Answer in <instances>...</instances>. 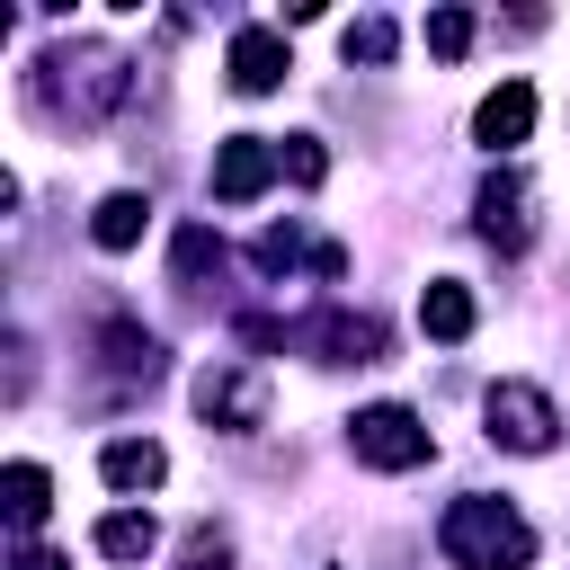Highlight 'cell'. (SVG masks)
<instances>
[{"label": "cell", "mask_w": 570, "mask_h": 570, "mask_svg": "<svg viewBox=\"0 0 570 570\" xmlns=\"http://www.w3.org/2000/svg\"><path fill=\"white\" fill-rule=\"evenodd\" d=\"M27 98H36V116H53V125H98V116L125 98V62H116L107 45H53V53L36 62Z\"/></svg>", "instance_id": "6da1fadb"}, {"label": "cell", "mask_w": 570, "mask_h": 570, "mask_svg": "<svg viewBox=\"0 0 570 570\" xmlns=\"http://www.w3.org/2000/svg\"><path fill=\"white\" fill-rule=\"evenodd\" d=\"M436 543H445V561H463V570H525V561H534V525H525L508 499H454L445 525H436Z\"/></svg>", "instance_id": "7a4b0ae2"}, {"label": "cell", "mask_w": 570, "mask_h": 570, "mask_svg": "<svg viewBox=\"0 0 570 570\" xmlns=\"http://www.w3.org/2000/svg\"><path fill=\"white\" fill-rule=\"evenodd\" d=\"M347 454H356V463H374V472H419V463L436 454V436L419 428V410L374 401V410H356V419H347Z\"/></svg>", "instance_id": "3957f363"}, {"label": "cell", "mask_w": 570, "mask_h": 570, "mask_svg": "<svg viewBox=\"0 0 570 570\" xmlns=\"http://www.w3.org/2000/svg\"><path fill=\"white\" fill-rule=\"evenodd\" d=\"M481 419H490V445H508V454H552V436H561V410L534 383H490Z\"/></svg>", "instance_id": "277c9868"}, {"label": "cell", "mask_w": 570, "mask_h": 570, "mask_svg": "<svg viewBox=\"0 0 570 570\" xmlns=\"http://www.w3.org/2000/svg\"><path fill=\"white\" fill-rule=\"evenodd\" d=\"M196 410H205L214 428H258V419H267V383H258L249 365H205V374H196Z\"/></svg>", "instance_id": "5b68a950"}, {"label": "cell", "mask_w": 570, "mask_h": 570, "mask_svg": "<svg viewBox=\"0 0 570 570\" xmlns=\"http://www.w3.org/2000/svg\"><path fill=\"white\" fill-rule=\"evenodd\" d=\"M267 178H276V142H267V134H232V142L214 151V196H223V205L267 196Z\"/></svg>", "instance_id": "8992f818"}, {"label": "cell", "mask_w": 570, "mask_h": 570, "mask_svg": "<svg viewBox=\"0 0 570 570\" xmlns=\"http://www.w3.org/2000/svg\"><path fill=\"white\" fill-rule=\"evenodd\" d=\"M472 214H481V232H490L499 249H525V240H534V187H525L517 169H499V178L472 196Z\"/></svg>", "instance_id": "52a82bcc"}, {"label": "cell", "mask_w": 570, "mask_h": 570, "mask_svg": "<svg viewBox=\"0 0 570 570\" xmlns=\"http://www.w3.org/2000/svg\"><path fill=\"white\" fill-rule=\"evenodd\" d=\"M285 71H294V62H285V36H276V27H240V36H232V89H240V98H267Z\"/></svg>", "instance_id": "ba28073f"}, {"label": "cell", "mask_w": 570, "mask_h": 570, "mask_svg": "<svg viewBox=\"0 0 570 570\" xmlns=\"http://www.w3.org/2000/svg\"><path fill=\"white\" fill-rule=\"evenodd\" d=\"M472 134H481L490 151H517V142L534 134V89H525V80H499V89L472 107Z\"/></svg>", "instance_id": "9c48e42d"}, {"label": "cell", "mask_w": 570, "mask_h": 570, "mask_svg": "<svg viewBox=\"0 0 570 570\" xmlns=\"http://www.w3.org/2000/svg\"><path fill=\"white\" fill-rule=\"evenodd\" d=\"M312 338L330 347V365H374V356H383V321H374V312H330Z\"/></svg>", "instance_id": "30bf717a"}, {"label": "cell", "mask_w": 570, "mask_h": 570, "mask_svg": "<svg viewBox=\"0 0 570 570\" xmlns=\"http://www.w3.org/2000/svg\"><path fill=\"white\" fill-rule=\"evenodd\" d=\"M98 472H107V490H160V472H169V454H160L151 436H116V445L98 454Z\"/></svg>", "instance_id": "8fae6325"}, {"label": "cell", "mask_w": 570, "mask_h": 570, "mask_svg": "<svg viewBox=\"0 0 570 570\" xmlns=\"http://www.w3.org/2000/svg\"><path fill=\"white\" fill-rule=\"evenodd\" d=\"M419 330H428V338H445V347H454V338H472V294H463L454 276H436V285L419 294Z\"/></svg>", "instance_id": "7c38bea8"}, {"label": "cell", "mask_w": 570, "mask_h": 570, "mask_svg": "<svg viewBox=\"0 0 570 570\" xmlns=\"http://www.w3.org/2000/svg\"><path fill=\"white\" fill-rule=\"evenodd\" d=\"M142 223H151V196L116 187V196L98 205V223H89V232H98V249H134V240H142Z\"/></svg>", "instance_id": "4fadbf2b"}, {"label": "cell", "mask_w": 570, "mask_h": 570, "mask_svg": "<svg viewBox=\"0 0 570 570\" xmlns=\"http://www.w3.org/2000/svg\"><path fill=\"white\" fill-rule=\"evenodd\" d=\"M151 543H160V525H151L142 508H116V517H98V552H107V561H142Z\"/></svg>", "instance_id": "5bb4252c"}, {"label": "cell", "mask_w": 570, "mask_h": 570, "mask_svg": "<svg viewBox=\"0 0 570 570\" xmlns=\"http://www.w3.org/2000/svg\"><path fill=\"white\" fill-rule=\"evenodd\" d=\"M0 490H9V517H18V525H36V517L53 508V481H45V463H9V481H0Z\"/></svg>", "instance_id": "9a60e30c"}, {"label": "cell", "mask_w": 570, "mask_h": 570, "mask_svg": "<svg viewBox=\"0 0 570 570\" xmlns=\"http://www.w3.org/2000/svg\"><path fill=\"white\" fill-rule=\"evenodd\" d=\"M276 169H285L294 187H321V169H330V160H321V142H312V134H285V142H276Z\"/></svg>", "instance_id": "2e32d148"}, {"label": "cell", "mask_w": 570, "mask_h": 570, "mask_svg": "<svg viewBox=\"0 0 570 570\" xmlns=\"http://www.w3.org/2000/svg\"><path fill=\"white\" fill-rule=\"evenodd\" d=\"M463 45H472V18H463V9H436V18H428V53H445V62H454Z\"/></svg>", "instance_id": "e0dca14e"}, {"label": "cell", "mask_w": 570, "mask_h": 570, "mask_svg": "<svg viewBox=\"0 0 570 570\" xmlns=\"http://www.w3.org/2000/svg\"><path fill=\"white\" fill-rule=\"evenodd\" d=\"M338 45H347V62H383V53H392V27H383V18H356Z\"/></svg>", "instance_id": "ac0fdd59"}, {"label": "cell", "mask_w": 570, "mask_h": 570, "mask_svg": "<svg viewBox=\"0 0 570 570\" xmlns=\"http://www.w3.org/2000/svg\"><path fill=\"white\" fill-rule=\"evenodd\" d=\"M9 570H62V552H45V543H18V552H9Z\"/></svg>", "instance_id": "d6986e66"}, {"label": "cell", "mask_w": 570, "mask_h": 570, "mask_svg": "<svg viewBox=\"0 0 570 570\" xmlns=\"http://www.w3.org/2000/svg\"><path fill=\"white\" fill-rule=\"evenodd\" d=\"M187 570H232V552H223L214 534H196V552H187Z\"/></svg>", "instance_id": "ffe728a7"}]
</instances>
